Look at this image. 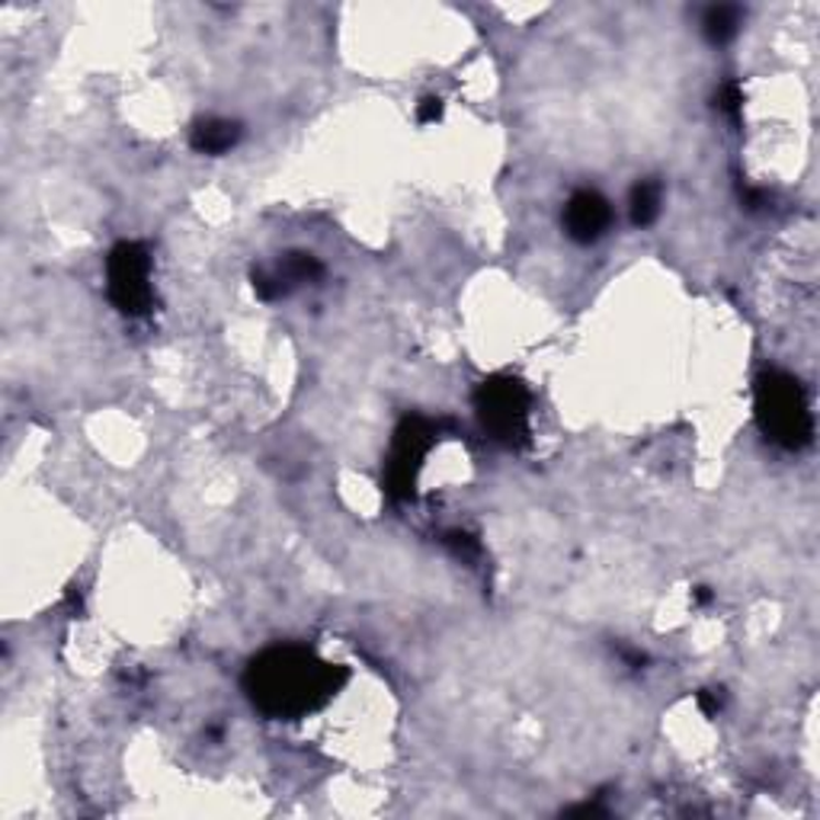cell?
I'll use <instances>...</instances> for the list:
<instances>
[{
    "instance_id": "obj_1",
    "label": "cell",
    "mask_w": 820,
    "mask_h": 820,
    "mask_svg": "<svg viewBox=\"0 0 820 820\" xmlns=\"http://www.w3.org/2000/svg\"><path fill=\"white\" fill-rule=\"evenodd\" d=\"M350 673L318 657L301 644H276L261 651L244 671L251 706L273 721H296L328 706L346 686Z\"/></svg>"
},
{
    "instance_id": "obj_2",
    "label": "cell",
    "mask_w": 820,
    "mask_h": 820,
    "mask_svg": "<svg viewBox=\"0 0 820 820\" xmlns=\"http://www.w3.org/2000/svg\"><path fill=\"white\" fill-rule=\"evenodd\" d=\"M753 405H756V423L769 443L788 448V452L811 446L815 417H811L808 395L795 375L783 373V369H766L756 378Z\"/></svg>"
},
{
    "instance_id": "obj_3",
    "label": "cell",
    "mask_w": 820,
    "mask_h": 820,
    "mask_svg": "<svg viewBox=\"0 0 820 820\" xmlns=\"http://www.w3.org/2000/svg\"><path fill=\"white\" fill-rule=\"evenodd\" d=\"M475 410L478 420L494 443L507 448H520L529 443V413L532 398L529 388L513 375H490L475 391Z\"/></svg>"
},
{
    "instance_id": "obj_4",
    "label": "cell",
    "mask_w": 820,
    "mask_h": 820,
    "mask_svg": "<svg viewBox=\"0 0 820 820\" xmlns=\"http://www.w3.org/2000/svg\"><path fill=\"white\" fill-rule=\"evenodd\" d=\"M107 292L122 314L129 318L148 314L154 304V289H151V257L145 244L122 241L112 247L107 257Z\"/></svg>"
},
{
    "instance_id": "obj_5",
    "label": "cell",
    "mask_w": 820,
    "mask_h": 820,
    "mask_svg": "<svg viewBox=\"0 0 820 820\" xmlns=\"http://www.w3.org/2000/svg\"><path fill=\"white\" fill-rule=\"evenodd\" d=\"M436 443V423L426 417H405L395 430L391 455L385 465V490L391 500H408L417 485V475L423 468L426 452Z\"/></svg>"
},
{
    "instance_id": "obj_6",
    "label": "cell",
    "mask_w": 820,
    "mask_h": 820,
    "mask_svg": "<svg viewBox=\"0 0 820 820\" xmlns=\"http://www.w3.org/2000/svg\"><path fill=\"white\" fill-rule=\"evenodd\" d=\"M564 234L577 244H594L612 228V206L597 189H577L564 206Z\"/></svg>"
},
{
    "instance_id": "obj_7",
    "label": "cell",
    "mask_w": 820,
    "mask_h": 820,
    "mask_svg": "<svg viewBox=\"0 0 820 820\" xmlns=\"http://www.w3.org/2000/svg\"><path fill=\"white\" fill-rule=\"evenodd\" d=\"M241 142V125L231 122V119H202L196 122L192 135H189V145L199 154H228Z\"/></svg>"
},
{
    "instance_id": "obj_8",
    "label": "cell",
    "mask_w": 820,
    "mask_h": 820,
    "mask_svg": "<svg viewBox=\"0 0 820 820\" xmlns=\"http://www.w3.org/2000/svg\"><path fill=\"white\" fill-rule=\"evenodd\" d=\"M273 273H276V279L282 282V289H286V296L301 286V282H318L321 276H324V266L321 261L314 257V254H304V251H292V254H286L282 261L273 266Z\"/></svg>"
},
{
    "instance_id": "obj_9",
    "label": "cell",
    "mask_w": 820,
    "mask_h": 820,
    "mask_svg": "<svg viewBox=\"0 0 820 820\" xmlns=\"http://www.w3.org/2000/svg\"><path fill=\"white\" fill-rule=\"evenodd\" d=\"M741 23H744V10H741V7H734V3H718V7H709V10H706V16H702V33H706L709 42H714V45H724V42H731V38L738 36Z\"/></svg>"
},
{
    "instance_id": "obj_10",
    "label": "cell",
    "mask_w": 820,
    "mask_h": 820,
    "mask_svg": "<svg viewBox=\"0 0 820 820\" xmlns=\"http://www.w3.org/2000/svg\"><path fill=\"white\" fill-rule=\"evenodd\" d=\"M661 202H664V187L657 180H638L632 189V199H629L634 228H647V224L657 222Z\"/></svg>"
},
{
    "instance_id": "obj_11",
    "label": "cell",
    "mask_w": 820,
    "mask_h": 820,
    "mask_svg": "<svg viewBox=\"0 0 820 820\" xmlns=\"http://www.w3.org/2000/svg\"><path fill=\"white\" fill-rule=\"evenodd\" d=\"M714 103H718V110L728 112L731 119H738V115H741V107H744V90H741V84H738V80L721 84V90H718Z\"/></svg>"
},
{
    "instance_id": "obj_12",
    "label": "cell",
    "mask_w": 820,
    "mask_h": 820,
    "mask_svg": "<svg viewBox=\"0 0 820 820\" xmlns=\"http://www.w3.org/2000/svg\"><path fill=\"white\" fill-rule=\"evenodd\" d=\"M417 119H420L423 125H430V122L443 119V100H440V97H426V100L417 107Z\"/></svg>"
},
{
    "instance_id": "obj_13",
    "label": "cell",
    "mask_w": 820,
    "mask_h": 820,
    "mask_svg": "<svg viewBox=\"0 0 820 820\" xmlns=\"http://www.w3.org/2000/svg\"><path fill=\"white\" fill-rule=\"evenodd\" d=\"M699 706H702V711L709 714V718H714L718 711H721V706H724V696H721V689L714 692V689H706V692H699Z\"/></svg>"
}]
</instances>
